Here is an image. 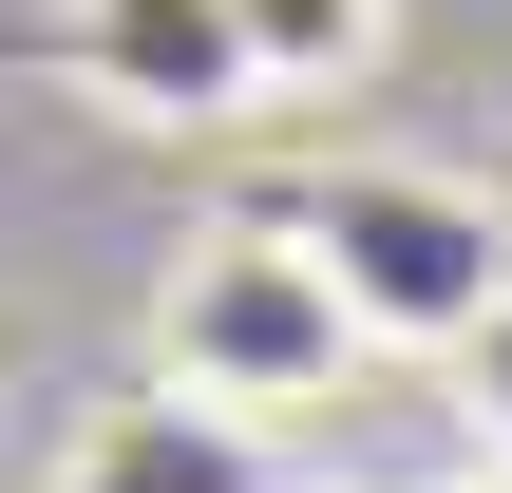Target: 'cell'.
Returning <instances> with one entry per match:
<instances>
[{
    "label": "cell",
    "instance_id": "6",
    "mask_svg": "<svg viewBox=\"0 0 512 493\" xmlns=\"http://www.w3.org/2000/svg\"><path fill=\"white\" fill-rule=\"evenodd\" d=\"M456 380H475V475H512V304L456 342Z\"/></svg>",
    "mask_w": 512,
    "mask_h": 493
},
{
    "label": "cell",
    "instance_id": "2",
    "mask_svg": "<svg viewBox=\"0 0 512 493\" xmlns=\"http://www.w3.org/2000/svg\"><path fill=\"white\" fill-rule=\"evenodd\" d=\"M304 247L342 266L361 342H437V361H456V342L512 304V228L475 209V190H437V171H380V152L304 190Z\"/></svg>",
    "mask_w": 512,
    "mask_h": 493
},
{
    "label": "cell",
    "instance_id": "7",
    "mask_svg": "<svg viewBox=\"0 0 512 493\" xmlns=\"http://www.w3.org/2000/svg\"><path fill=\"white\" fill-rule=\"evenodd\" d=\"M456 493H512V475H456Z\"/></svg>",
    "mask_w": 512,
    "mask_h": 493
},
{
    "label": "cell",
    "instance_id": "1",
    "mask_svg": "<svg viewBox=\"0 0 512 493\" xmlns=\"http://www.w3.org/2000/svg\"><path fill=\"white\" fill-rule=\"evenodd\" d=\"M152 399H190V418H247V437H285V418H323L380 342H361V304H342V266L304 247V209H209L171 266H152Z\"/></svg>",
    "mask_w": 512,
    "mask_h": 493
},
{
    "label": "cell",
    "instance_id": "8",
    "mask_svg": "<svg viewBox=\"0 0 512 493\" xmlns=\"http://www.w3.org/2000/svg\"><path fill=\"white\" fill-rule=\"evenodd\" d=\"M285 493H304V475H285Z\"/></svg>",
    "mask_w": 512,
    "mask_h": 493
},
{
    "label": "cell",
    "instance_id": "3",
    "mask_svg": "<svg viewBox=\"0 0 512 493\" xmlns=\"http://www.w3.org/2000/svg\"><path fill=\"white\" fill-rule=\"evenodd\" d=\"M57 57H76V95L133 114V133H247V114H266L228 0H57Z\"/></svg>",
    "mask_w": 512,
    "mask_h": 493
},
{
    "label": "cell",
    "instance_id": "4",
    "mask_svg": "<svg viewBox=\"0 0 512 493\" xmlns=\"http://www.w3.org/2000/svg\"><path fill=\"white\" fill-rule=\"evenodd\" d=\"M57 493H285V456L247 437V418H190V399H95L76 437H57Z\"/></svg>",
    "mask_w": 512,
    "mask_h": 493
},
{
    "label": "cell",
    "instance_id": "5",
    "mask_svg": "<svg viewBox=\"0 0 512 493\" xmlns=\"http://www.w3.org/2000/svg\"><path fill=\"white\" fill-rule=\"evenodd\" d=\"M228 19H247V76L266 95H361L399 57V0H228Z\"/></svg>",
    "mask_w": 512,
    "mask_h": 493
}]
</instances>
